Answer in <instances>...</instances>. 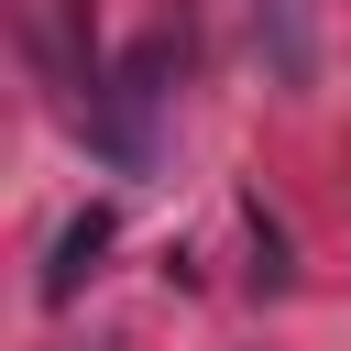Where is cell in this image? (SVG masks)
Segmentation results:
<instances>
[{"instance_id":"1","label":"cell","mask_w":351,"mask_h":351,"mask_svg":"<svg viewBox=\"0 0 351 351\" xmlns=\"http://www.w3.org/2000/svg\"><path fill=\"white\" fill-rule=\"evenodd\" d=\"M165 77H176V44H132V66L99 88V110H88V143L121 165V176H143L154 165V110H165Z\"/></svg>"},{"instance_id":"2","label":"cell","mask_w":351,"mask_h":351,"mask_svg":"<svg viewBox=\"0 0 351 351\" xmlns=\"http://www.w3.org/2000/svg\"><path fill=\"white\" fill-rule=\"evenodd\" d=\"M99 252H110V208H77V219L55 230V263H44V307H66V296L99 274Z\"/></svg>"}]
</instances>
